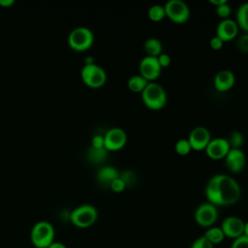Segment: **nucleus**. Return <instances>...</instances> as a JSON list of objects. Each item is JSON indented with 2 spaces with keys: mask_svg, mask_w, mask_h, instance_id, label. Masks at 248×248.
Masks as SVG:
<instances>
[{
  "mask_svg": "<svg viewBox=\"0 0 248 248\" xmlns=\"http://www.w3.org/2000/svg\"><path fill=\"white\" fill-rule=\"evenodd\" d=\"M236 20L238 28L242 29L244 33H248V2L241 4L236 11Z\"/></svg>",
  "mask_w": 248,
  "mask_h": 248,
  "instance_id": "aec40b11",
  "label": "nucleus"
},
{
  "mask_svg": "<svg viewBox=\"0 0 248 248\" xmlns=\"http://www.w3.org/2000/svg\"><path fill=\"white\" fill-rule=\"evenodd\" d=\"M213 244L210 243L203 235L198 237L193 241L190 248H213Z\"/></svg>",
  "mask_w": 248,
  "mask_h": 248,
  "instance_id": "c85d7f7f",
  "label": "nucleus"
},
{
  "mask_svg": "<svg viewBox=\"0 0 248 248\" xmlns=\"http://www.w3.org/2000/svg\"><path fill=\"white\" fill-rule=\"evenodd\" d=\"M157 59H158V62H159V64H160V66H161L162 69H163V68H166V67H168V66H170V62H171L170 56L168 53H165V52H162V53L157 57Z\"/></svg>",
  "mask_w": 248,
  "mask_h": 248,
  "instance_id": "2f4dec72",
  "label": "nucleus"
},
{
  "mask_svg": "<svg viewBox=\"0 0 248 248\" xmlns=\"http://www.w3.org/2000/svg\"><path fill=\"white\" fill-rule=\"evenodd\" d=\"M231 149L227 139L225 138H214L208 142L205 150L206 155L213 160L224 159Z\"/></svg>",
  "mask_w": 248,
  "mask_h": 248,
  "instance_id": "ddd939ff",
  "label": "nucleus"
},
{
  "mask_svg": "<svg viewBox=\"0 0 248 248\" xmlns=\"http://www.w3.org/2000/svg\"><path fill=\"white\" fill-rule=\"evenodd\" d=\"M149 81H147L143 77L139 75H134L129 78L127 81L128 88L136 93H141V91L146 87Z\"/></svg>",
  "mask_w": 248,
  "mask_h": 248,
  "instance_id": "412c9836",
  "label": "nucleus"
},
{
  "mask_svg": "<svg viewBox=\"0 0 248 248\" xmlns=\"http://www.w3.org/2000/svg\"><path fill=\"white\" fill-rule=\"evenodd\" d=\"M204 194L208 202L215 206H227L238 202L241 189L238 182L224 173L215 174L205 185Z\"/></svg>",
  "mask_w": 248,
  "mask_h": 248,
  "instance_id": "f257e3e1",
  "label": "nucleus"
},
{
  "mask_svg": "<svg viewBox=\"0 0 248 248\" xmlns=\"http://www.w3.org/2000/svg\"><path fill=\"white\" fill-rule=\"evenodd\" d=\"M236 47L241 52L248 53V33H244L236 39Z\"/></svg>",
  "mask_w": 248,
  "mask_h": 248,
  "instance_id": "cd10ccee",
  "label": "nucleus"
},
{
  "mask_svg": "<svg viewBox=\"0 0 248 248\" xmlns=\"http://www.w3.org/2000/svg\"><path fill=\"white\" fill-rule=\"evenodd\" d=\"M203 236L213 245L221 243L225 238V234H224L222 229L220 227H216V226L207 228V230L204 232Z\"/></svg>",
  "mask_w": 248,
  "mask_h": 248,
  "instance_id": "4be33fe9",
  "label": "nucleus"
},
{
  "mask_svg": "<svg viewBox=\"0 0 248 248\" xmlns=\"http://www.w3.org/2000/svg\"><path fill=\"white\" fill-rule=\"evenodd\" d=\"M93 42V32L85 26H78L74 28L68 36V44L70 47L78 51L88 49L92 46Z\"/></svg>",
  "mask_w": 248,
  "mask_h": 248,
  "instance_id": "39448f33",
  "label": "nucleus"
},
{
  "mask_svg": "<svg viewBox=\"0 0 248 248\" xmlns=\"http://www.w3.org/2000/svg\"><path fill=\"white\" fill-rule=\"evenodd\" d=\"M174 149H175V152L181 156H185L189 154L190 151L192 150L190 142L187 139L178 140L174 144Z\"/></svg>",
  "mask_w": 248,
  "mask_h": 248,
  "instance_id": "a878e982",
  "label": "nucleus"
},
{
  "mask_svg": "<svg viewBox=\"0 0 248 248\" xmlns=\"http://www.w3.org/2000/svg\"><path fill=\"white\" fill-rule=\"evenodd\" d=\"M243 234L248 237V221L245 222V224H244V232H243Z\"/></svg>",
  "mask_w": 248,
  "mask_h": 248,
  "instance_id": "4c0bfd02",
  "label": "nucleus"
},
{
  "mask_svg": "<svg viewBox=\"0 0 248 248\" xmlns=\"http://www.w3.org/2000/svg\"><path fill=\"white\" fill-rule=\"evenodd\" d=\"M190 142L191 148L196 151L204 150L211 140L210 132L203 126H197L189 134L187 139Z\"/></svg>",
  "mask_w": 248,
  "mask_h": 248,
  "instance_id": "9b49d317",
  "label": "nucleus"
},
{
  "mask_svg": "<svg viewBox=\"0 0 248 248\" xmlns=\"http://www.w3.org/2000/svg\"><path fill=\"white\" fill-rule=\"evenodd\" d=\"M54 228L47 221H39L31 229L30 239L36 248H47L54 241Z\"/></svg>",
  "mask_w": 248,
  "mask_h": 248,
  "instance_id": "7ed1b4c3",
  "label": "nucleus"
},
{
  "mask_svg": "<svg viewBox=\"0 0 248 248\" xmlns=\"http://www.w3.org/2000/svg\"><path fill=\"white\" fill-rule=\"evenodd\" d=\"M147 16L148 18L152 21H161L164 17H166V12L165 8L162 5L155 4L149 7L147 11Z\"/></svg>",
  "mask_w": 248,
  "mask_h": 248,
  "instance_id": "5701e85b",
  "label": "nucleus"
},
{
  "mask_svg": "<svg viewBox=\"0 0 248 248\" xmlns=\"http://www.w3.org/2000/svg\"><path fill=\"white\" fill-rule=\"evenodd\" d=\"M140 75L143 77L147 81H155L162 73V68L158 62L157 57L147 56L141 58L139 64Z\"/></svg>",
  "mask_w": 248,
  "mask_h": 248,
  "instance_id": "9d476101",
  "label": "nucleus"
},
{
  "mask_svg": "<svg viewBox=\"0 0 248 248\" xmlns=\"http://www.w3.org/2000/svg\"><path fill=\"white\" fill-rule=\"evenodd\" d=\"M120 172L111 166L102 167L96 175L97 182L103 187H109L111 182L119 177Z\"/></svg>",
  "mask_w": 248,
  "mask_h": 248,
  "instance_id": "f3484780",
  "label": "nucleus"
},
{
  "mask_svg": "<svg viewBox=\"0 0 248 248\" xmlns=\"http://www.w3.org/2000/svg\"><path fill=\"white\" fill-rule=\"evenodd\" d=\"M140 97L144 106L152 110L162 109L168 101L166 90L156 81L148 82L146 87L141 91Z\"/></svg>",
  "mask_w": 248,
  "mask_h": 248,
  "instance_id": "f03ea898",
  "label": "nucleus"
},
{
  "mask_svg": "<svg viewBox=\"0 0 248 248\" xmlns=\"http://www.w3.org/2000/svg\"><path fill=\"white\" fill-rule=\"evenodd\" d=\"M91 146L97 147V148L105 147V146H104V135H100V134L95 135V136L92 138Z\"/></svg>",
  "mask_w": 248,
  "mask_h": 248,
  "instance_id": "72a5a7b5",
  "label": "nucleus"
},
{
  "mask_svg": "<svg viewBox=\"0 0 248 248\" xmlns=\"http://www.w3.org/2000/svg\"><path fill=\"white\" fill-rule=\"evenodd\" d=\"M209 2H210L212 5H214L215 7H218V6L222 5V4H225V3L228 2V1H227V0H209Z\"/></svg>",
  "mask_w": 248,
  "mask_h": 248,
  "instance_id": "e433bc0d",
  "label": "nucleus"
},
{
  "mask_svg": "<svg viewBox=\"0 0 248 248\" xmlns=\"http://www.w3.org/2000/svg\"><path fill=\"white\" fill-rule=\"evenodd\" d=\"M15 3L14 0H0V6L3 7H10Z\"/></svg>",
  "mask_w": 248,
  "mask_h": 248,
  "instance_id": "c9c22d12",
  "label": "nucleus"
},
{
  "mask_svg": "<svg viewBox=\"0 0 248 248\" xmlns=\"http://www.w3.org/2000/svg\"><path fill=\"white\" fill-rule=\"evenodd\" d=\"M235 82L234 74L228 69L220 70L214 77L213 84L216 90L220 92H225L230 90Z\"/></svg>",
  "mask_w": 248,
  "mask_h": 248,
  "instance_id": "dca6fc26",
  "label": "nucleus"
},
{
  "mask_svg": "<svg viewBox=\"0 0 248 248\" xmlns=\"http://www.w3.org/2000/svg\"><path fill=\"white\" fill-rule=\"evenodd\" d=\"M108 150L105 147H93L90 146L86 151L87 159L93 164H102L108 158Z\"/></svg>",
  "mask_w": 248,
  "mask_h": 248,
  "instance_id": "6ab92c4d",
  "label": "nucleus"
},
{
  "mask_svg": "<svg viewBox=\"0 0 248 248\" xmlns=\"http://www.w3.org/2000/svg\"><path fill=\"white\" fill-rule=\"evenodd\" d=\"M231 148H241L244 142V137L239 131H232L227 138Z\"/></svg>",
  "mask_w": 248,
  "mask_h": 248,
  "instance_id": "b1692460",
  "label": "nucleus"
},
{
  "mask_svg": "<svg viewBox=\"0 0 248 248\" xmlns=\"http://www.w3.org/2000/svg\"><path fill=\"white\" fill-rule=\"evenodd\" d=\"M82 81L91 88H99L107 81V73L96 63L84 64L80 71Z\"/></svg>",
  "mask_w": 248,
  "mask_h": 248,
  "instance_id": "423d86ee",
  "label": "nucleus"
},
{
  "mask_svg": "<svg viewBox=\"0 0 248 248\" xmlns=\"http://www.w3.org/2000/svg\"><path fill=\"white\" fill-rule=\"evenodd\" d=\"M119 177L123 180L126 187H133L137 184L138 176L137 173L132 170H125L120 172Z\"/></svg>",
  "mask_w": 248,
  "mask_h": 248,
  "instance_id": "393cba45",
  "label": "nucleus"
},
{
  "mask_svg": "<svg viewBox=\"0 0 248 248\" xmlns=\"http://www.w3.org/2000/svg\"><path fill=\"white\" fill-rule=\"evenodd\" d=\"M194 219L196 223L203 228L212 227L218 219L217 206L206 202L201 203L195 210Z\"/></svg>",
  "mask_w": 248,
  "mask_h": 248,
  "instance_id": "6e6552de",
  "label": "nucleus"
},
{
  "mask_svg": "<svg viewBox=\"0 0 248 248\" xmlns=\"http://www.w3.org/2000/svg\"><path fill=\"white\" fill-rule=\"evenodd\" d=\"M109 188H110L113 192H115V193H121V192H123V191L125 190L126 185H125V183L123 182V180H122L120 177H118V178H116L115 180H113V181L111 182Z\"/></svg>",
  "mask_w": 248,
  "mask_h": 248,
  "instance_id": "7c9ffc66",
  "label": "nucleus"
},
{
  "mask_svg": "<svg viewBox=\"0 0 248 248\" xmlns=\"http://www.w3.org/2000/svg\"><path fill=\"white\" fill-rule=\"evenodd\" d=\"M47 248H67L65 246V244H63L62 242H58V241H53Z\"/></svg>",
  "mask_w": 248,
  "mask_h": 248,
  "instance_id": "f704fd0d",
  "label": "nucleus"
},
{
  "mask_svg": "<svg viewBox=\"0 0 248 248\" xmlns=\"http://www.w3.org/2000/svg\"><path fill=\"white\" fill-rule=\"evenodd\" d=\"M143 50L147 56L158 57L163 52V46L159 39L151 37L144 41Z\"/></svg>",
  "mask_w": 248,
  "mask_h": 248,
  "instance_id": "a211bd4d",
  "label": "nucleus"
},
{
  "mask_svg": "<svg viewBox=\"0 0 248 248\" xmlns=\"http://www.w3.org/2000/svg\"><path fill=\"white\" fill-rule=\"evenodd\" d=\"M215 13L221 19L230 18V16L232 14V8L229 5V3L226 2L225 4H222L218 7H215Z\"/></svg>",
  "mask_w": 248,
  "mask_h": 248,
  "instance_id": "bb28decb",
  "label": "nucleus"
},
{
  "mask_svg": "<svg viewBox=\"0 0 248 248\" xmlns=\"http://www.w3.org/2000/svg\"><path fill=\"white\" fill-rule=\"evenodd\" d=\"M127 142L126 132L119 127L108 129L104 134V146L108 151H117L125 146Z\"/></svg>",
  "mask_w": 248,
  "mask_h": 248,
  "instance_id": "1a4fd4ad",
  "label": "nucleus"
},
{
  "mask_svg": "<svg viewBox=\"0 0 248 248\" xmlns=\"http://www.w3.org/2000/svg\"><path fill=\"white\" fill-rule=\"evenodd\" d=\"M164 8L166 16L174 23L182 24L190 18V9L182 0H169Z\"/></svg>",
  "mask_w": 248,
  "mask_h": 248,
  "instance_id": "0eeeda50",
  "label": "nucleus"
},
{
  "mask_svg": "<svg viewBox=\"0 0 248 248\" xmlns=\"http://www.w3.org/2000/svg\"><path fill=\"white\" fill-rule=\"evenodd\" d=\"M231 248H248V237L242 234L241 236L233 239Z\"/></svg>",
  "mask_w": 248,
  "mask_h": 248,
  "instance_id": "c756f323",
  "label": "nucleus"
},
{
  "mask_svg": "<svg viewBox=\"0 0 248 248\" xmlns=\"http://www.w3.org/2000/svg\"><path fill=\"white\" fill-rule=\"evenodd\" d=\"M97 208L88 203L78 205L70 213L71 223L80 229H85L92 226L97 221Z\"/></svg>",
  "mask_w": 248,
  "mask_h": 248,
  "instance_id": "20e7f679",
  "label": "nucleus"
},
{
  "mask_svg": "<svg viewBox=\"0 0 248 248\" xmlns=\"http://www.w3.org/2000/svg\"><path fill=\"white\" fill-rule=\"evenodd\" d=\"M224 159L227 169L232 172H239L245 167L246 156L241 148H231Z\"/></svg>",
  "mask_w": 248,
  "mask_h": 248,
  "instance_id": "4468645a",
  "label": "nucleus"
},
{
  "mask_svg": "<svg viewBox=\"0 0 248 248\" xmlns=\"http://www.w3.org/2000/svg\"><path fill=\"white\" fill-rule=\"evenodd\" d=\"M238 25L234 19L226 18L222 19L216 27V36L224 43L235 39L238 34Z\"/></svg>",
  "mask_w": 248,
  "mask_h": 248,
  "instance_id": "2eb2a0df",
  "label": "nucleus"
},
{
  "mask_svg": "<svg viewBox=\"0 0 248 248\" xmlns=\"http://www.w3.org/2000/svg\"><path fill=\"white\" fill-rule=\"evenodd\" d=\"M245 222L237 216H228L221 224V229L225 234V237L235 239L243 234Z\"/></svg>",
  "mask_w": 248,
  "mask_h": 248,
  "instance_id": "f8f14e48",
  "label": "nucleus"
},
{
  "mask_svg": "<svg viewBox=\"0 0 248 248\" xmlns=\"http://www.w3.org/2000/svg\"><path fill=\"white\" fill-rule=\"evenodd\" d=\"M223 45H224V42H223L220 38H218L216 35L213 36V37L210 39V41H209V46H210V47H211L212 49H214V50H219V49H221V48L223 47Z\"/></svg>",
  "mask_w": 248,
  "mask_h": 248,
  "instance_id": "473e14b6",
  "label": "nucleus"
}]
</instances>
